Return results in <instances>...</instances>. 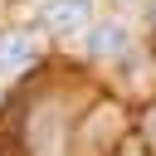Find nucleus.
Segmentation results:
<instances>
[{"instance_id":"nucleus-1","label":"nucleus","mask_w":156,"mask_h":156,"mask_svg":"<svg viewBox=\"0 0 156 156\" xmlns=\"http://www.w3.org/2000/svg\"><path fill=\"white\" fill-rule=\"evenodd\" d=\"M39 54H44V44H39L34 29H5V34H0V78L24 73Z\"/></svg>"},{"instance_id":"nucleus-2","label":"nucleus","mask_w":156,"mask_h":156,"mask_svg":"<svg viewBox=\"0 0 156 156\" xmlns=\"http://www.w3.org/2000/svg\"><path fill=\"white\" fill-rule=\"evenodd\" d=\"M88 58H98V63H117V58H127V49H132V34H127V24L122 20H102V24H93L88 29Z\"/></svg>"},{"instance_id":"nucleus-3","label":"nucleus","mask_w":156,"mask_h":156,"mask_svg":"<svg viewBox=\"0 0 156 156\" xmlns=\"http://www.w3.org/2000/svg\"><path fill=\"white\" fill-rule=\"evenodd\" d=\"M88 20H93V0H44L39 10V24L54 34H78L88 29Z\"/></svg>"},{"instance_id":"nucleus-4","label":"nucleus","mask_w":156,"mask_h":156,"mask_svg":"<svg viewBox=\"0 0 156 156\" xmlns=\"http://www.w3.org/2000/svg\"><path fill=\"white\" fill-rule=\"evenodd\" d=\"M146 132H151V141H156V107H151V122H146Z\"/></svg>"},{"instance_id":"nucleus-5","label":"nucleus","mask_w":156,"mask_h":156,"mask_svg":"<svg viewBox=\"0 0 156 156\" xmlns=\"http://www.w3.org/2000/svg\"><path fill=\"white\" fill-rule=\"evenodd\" d=\"M146 10H151V24H156V0H146Z\"/></svg>"}]
</instances>
